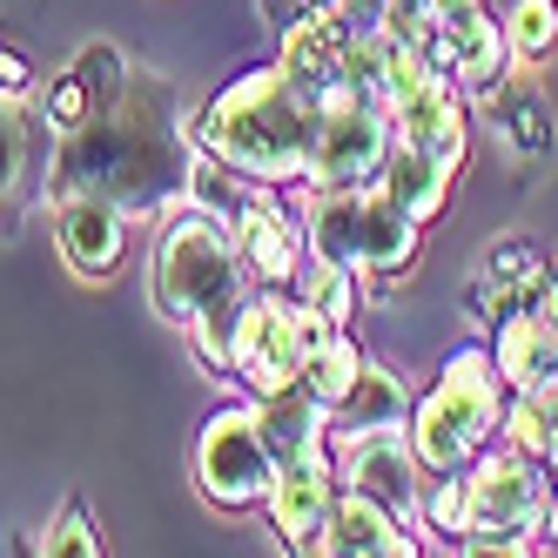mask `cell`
<instances>
[{
	"instance_id": "27",
	"label": "cell",
	"mask_w": 558,
	"mask_h": 558,
	"mask_svg": "<svg viewBox=\"0 0 558 558\" xmlns=\"http://www.w3.org/2000/svg\"><path fill=\"white\" fill-rule=\"evenodd\" d=\"M364 364H371V356L356 350V337L324 324V337H316V350H310V371H303V384H310V390H316V397H324V404L337 411L343 397H350V384L364 377Z\"/></svg>"
},
{
	"instance_id": "31",
	"label": "cell",
	"mask_w": 558,
	"mask_h": 558,
	"mask_svg": "<svg viewBox=\"0 0 558 558\" xmlns=\"http://www.w3.org/2000/svg\"><path fill=\"white\" fill-rule=\"evenodd\" d=\"M95 108H101V95H95V82H88V74H82V68H68V74H61V82L48 88V108H41V114H48V129H54V135H74V129H82V122H88V114H95Z\"/></svg>"
},
{
	"instance_id": "18",
	"label": "cell",
	"mask_w": 558,
	"mask_h": 558,
	"mask_svg": "<svg viewBox=\"0 0 558 558\" xmlns=\"http://www.w3.org/2000/svg\"><path fill=\"white\" fill-rule=\"evenodd\" d=\"M417 411V390L404 384V371L390 364H364V377L350 384V397L330 411V445H343V437L356 430H384V424H411Z\"/></svg>"
},
{
	"instance_id": "2",
	"label": "cell",
	"mask_w": 558,
	"mask_h": 558,
	"mask_svg": "<svg viewBox=\"0 0 558 558\" xmlns=\"http://www.w3.org/2000/svg\"><path fill=\"white\" fill-rule=\"evenodd\" d=\"M316 129H324V101H316L283 61L235 74L229 88H216L195 114V142L243 175L269 189H296L316 169Z\"/></svg>"
},
{
	"instance_id": "37",
	"label": "cell",
	"mask_w": 558,
	"mask_h": 558,
	"mask_svg": "<svg viewBox=\"0 0 558 558\" xmlns=\"http://www.w3.org/2000/svg\"><path fill=\"white\" fill-rule=\"evenodd\" d=\"M545 538L558 545V498H551V511H545Z\"/></svg>"
},
{
	"instance_id": "4",
	"label": "cell",
	"mask_w": 558,
	"mask_h": 558,
	"mask_svg": "<svg viewBox=\"0 0 558 558\" xmlns=\"http://www.w3.org/2000/svg\"><path fill=\"white\" fill-rule=\"evenodd\" d=\"M250 283L256 276L243 269V250H235L229 222H216L195 203L162 216V235H155V250H148V303L162 310L175 330H189L195 316H209L216 303H229Z\"/></svg>"
},
{
	"instance_id": "21",
	"label": "cell",
	"mask_w": 558,
	"mask_h": 558,
	"mask_svg": "<svg viewBox=\"0 0 558 558\" xmlns=\"http://www.w3.org/2000/svg\"><path fill=\"white\" fill-rule=\"evenodd\" d=\"M511 41H505V21L485 14V21H471L451 34V82L471 95V101H492L505 82H511Z\"/></svg>"
},
{
	"instance_id": "10",
	"label": "cell",
	"mask_w": 558,
	"mask_h": 558,
	"mask_svg": "<svg viewBox=\"0 0 558 558\" xmlns=\"http://www.w3.org/2000/svg\"><path fill=\"white\" fill-rule=\"evenodd\" d=\"M343 492V464L330 445H316L310 458H290V464H276V485H269V532L283 538L290 551H316V538H324L330 525V505Z\"/></svg>"
},
{
	"instance_id": "34",
	"label": "cell",
	"mask_w": 558,
	"mask_h": 558,
	"mask_svg": "<svg viewBox=\"0 0 558 558\" xmlns=\"http://www.w3.org/2000/svg\"><path fill=\"white\" fill-rule=\"evenodd\" d=\"M437 8V27H445V41L458 27H471V21H485V0H430Z\"/></svg>"
},
{
	"instance_id": "25",
	"label": "cell",
	"mask_w": 558,
	"mask_h": 558,
	"mask_svg": "<svg viewBox=\"0 0 558 558\" xmlns=\"http://www.w3.org/2000/svg\"><path fill=\"white\" fill-rule=\"evenodd\" d=\"M492 129L518 148V162H538V155H551V114H545V95L538 88H498L492 101Z\"/></svg>"
},
{
	"instance_id": "33",
	"label": "cell",
	"mask_w": 558,
	"mask_h": 558,
	"mask_svg": "<svg viewBox=\"0 0 558 558\" xmlns=\"http://www.w3.org/2000/svg\"><path fill=\"white\" fill-rule=\"evenodd\" d=\"M256 8H263V27H269V34H283V27H296L303 14H316L324 0H256Z\"/></svg>"
},
{
	"instance_id": "12",
	"label": "cell",
	"mask_w": 558,
	"mask_h": 558,
	"mask_svg": "<svg viewBox=\"0 0 558 558\" xmlns=\"http://www.w3.org/2000/svg\"><path fill=\"white\" fill-rule=\"evenodd\" d=\"M417 250H424V216L404 209L384 182H371L364 189V250H356L364 296H390L417 269Z\"/></svg>"
},
{
	"instance_id": "22",
	"label": "cell",
	"mask_w": 558,
	"mask_h": 558,
	"mask_svg": "<svg viewBox=\"0 0 558 558\" xmlns=\"http://www.w3.org/2000/svg\"><path fill=\"white\" fill-rule=\"evenodd\" d=\"M498 371L511 390H545L558 377V324H545V316H511V324L498 330Z\"/></svg>"
},
{
	"instance_id": "7",
	"label": "cell",
	"mask_w": 558,
	"mask_h": 558,
	"mask_svg": "<svg viewBox=\"0 0 558 558\" xmlns=\"http://www.w3.org/2000/svg\"><path fill=\"white\" fill-rule=\"evenodd\" d=\"M316 337H324V316H316L296 290H283V283H256V303H250V330H243V364H235V384H250V397H276V390L303 384Z\"/></svg>"
},
{
	"instance_id": "17",
	"label": "cell",
	"mask_w": 558,
	"mask_h": 558,
	"mask_svg": "<svg viewBox=\"0 0 558 558\" xmlns=\"http://www.w3.org/2000/svg\"><path fill=\"white\" fill-rule=\"evenodd\" d=\"M276 41H283V61L296 82L310 88V95H330L337 82H343V54H350V27L330 14V8H316V14H303L296 27H283L276 34Z\"/></svg>"
},
{
	"instance_id": "26",
	"label": "cell",
	"mask_w": 558,
	"mask_h": 558,
	"mask_svg": "<svg viewBox=\"0 0 558 558\" xmlns=\"http://www.w3.org/2000/svg\"><path fill=\"white\" fill-rule=\"evenodd\" d=\"M296 296L324 316L330 330H350V316H356V303H371L364 296V276H356L350 263H303V276H296Z\"/></svg>"
},
{
	"instance_id": "16",
	"label": "cell",
	"mask_w": 558,
	"mask_h": 558,
	"mask_svg": "<svg viewBox=\"0 0 558 558\" xmlns=\"http://www.w3.org/2000/svg\"><path fill=\"white\" fill-rule=\"evenodd\" d=\"M316 551H330V558H411L417 545H411V518H397L390 505H377V498L343 485Z\"/></svg>"
},
{
	"instance_id": "30",
	"label": "cell",
	"mask_w": 558,
	"mask_h": 558,
	"mask_svg": "<svg viewBox=\"0 0 558 558\" xmlns=\"http://www.w3.org/2000/svg\"><path fill=\"white\" fill-rule=\"evenodd\" d=\"M34 551H48V558H95V551H108L101 545V525H95V511L82 505V498H68L54 518H48V532L41 538H34Z\"/></svg>"
},
{
	"instance_id": "3",
	"label": "cell",
	"mask_w": 558,
	"mask_h": 558,
	"mask_svg": "<svg viewBox=\"0 0 558 558\" xmlns=\"http://www.w3.org/2000/svg\"><path fill=\"white\" fill-rule=\"evenodd\" d=\"M505 411H511V384L498 371V350H485V343L451 350L411 411L424 471H471L505 437Z\"/></svg>"
},
{
	"instance_id": "8",
	"label": "cell",
	"mask_w": 558,
	"mask_h": 558,
	"mask_svg": "<svg viewBox=\"0 0 558 558\" xmlns=\"http://www.w3.org/2000/svg\"><path fill=\"white\" fill-rule=\"evenodd\" d=\"M324 101V129H316V169H310V189H371L384 175V155L397 142V122L390 108L364 88L337 82Z\"/></svg>"
},
{
	"instance_id": "24",
	"label": "cell",
	"mask_w": 558,
	"mask_h": 558,
	"mask_svg": "<svg viewBox=\"0 0 558 558\" xmlns=\"http://www.w3.org/2000/svg\"><path fill=\"white\" fill-rule=\"evenodd\" d=\"M269 182H256V175H243L235 162H222V155H209L203 142H195V162H189V203L195 209H209L216 222H243V209L256 203Z\"/></svg>"
},
{
	"instance_id": "36",
	"label": "cell",
	"mask_w": 558,
	"mask_h": 558,
	"mask_svg": "<svg viewBox=\"0 0 558 558\" xmlns=\"http://www.w3.org/2000/svg\"><path fill=\"white\" fill-rule=\"evenodd\" d=\"M545 324H558V269H551V283H545V303H538Z\"/></svg>"
},
{
	"instance_id": "35",
	"label": "cell",
	"mask_w": 558,
	"mask_h": 558,
	"mask_svg": "<svg viewBox=\"0 0 558 558\" xmlns=\"http://www.w3.org/2000/svg\"><path fill=\"white\" fill-rule=\"evenodd\" d=\"M27 74H34V68H27V54H14V48L0 54V88H8V95H21V88H27Z\"/></svg>"
},
{
	"instance_id": "6",
	"label": "cell",
	"mask_w": 558,
	"mask_h": 558,
	"mask_svg": "<svg viewBox=\"0 0 558 558\" xmlns=\"http://www.w3.org/2000/svg\"><path fill=\"white\" fill-rule=\"evenodd\" d=\"M195 485L216 511H263L276 485V451L263 437L256 404H222L195 437Z\"/></svg>"
},
{
	"instance_id": "15",
	"label": "cell",
	"mask_w": 558,
	"mask_h": 558,
	"mask_svg": "<svg viewBox=\"0 0 558 558\" xmlns=\"http://www.w3.org/2000/svg\"><path fill=\"white\" fill-rule=\"evenodd\" d=\"M464 101L471 95L451 82V74H430L417 95H404V101L390 108V122H397V135H404V142L430 148L437 162L464 169V155H471V108Z\"/></svg>"
},
{
	"instance_id": "29",
	"label": "cell",
	"mask_w": 558,
	"mask_h": 558,
	"mask_svg": "<svg viewBox=\"0 0 558 558\" xmlns=\"http://www.w3.org/2000/svg\"><path fill=\"white\" fill-rule=\"evenodd\" d=\"M505 41L518 61H545L558 48V0H511L505 8Z\"/></svg>"
},
{
	"instance_id": "14",
	"label": "cell",
	"mask_w": 558,
	"mask_h": 558,
	"mask_svg": "<svg viewBox=\"0 0 558 558\" xmlns=\"http://www.w3.org/2000/svg\"><path fill=\"white\" fill-rule=\"evenodd\" d=\"M54 203V250L74 276H108L129 250V209L108 195H48Z\"/></svg>"
},
{
	"instance_id": "1",
	"label": "cell",
	"mask_w": 558,
	"mask_h": 558,
	"mask_svg": "<svg viewBox=\"0 0 558 558\" xmlns=\"http://www.w3.org/2000/svg\"><path fill=\"white\" fill-rule=\"evenodd\" d=\"M189 162H195V122H182L175 88L162 74L129 68L88 122L61 135L48 195H108L142 222L189 203Z\"/></svg>"
},
{
	"instance_id": "5",
	"label": "cell",
	"mask_w": 558,
	"mask_h": 558,
	"mask_svg": "<svg viewBox=\"0 0 558 558\" xmlns=\"http://www.w3.org/2000/svg\"><path fill=\"white\" fill-rule=\"evenodd\" d=\"M551 498H558V471L498 437L471 464V538H464V551H532V538L545 532Z\"/></svg>"
},
{
	"instance_id": "9",
	"label": "cell",
	"mask_w": 558,
	"mask_h": 558,
	"mask_svg": "<svg viewBox=\"0 0 558 558\" xmlns=\"http://www.w3.org/2000/svg\"><path fill=\"white\" fill-rule=\"evenodd\" d=\"M337 464H343V485L364 492L377 505H390L397 518H417V498H424V458H417V437L411 424H384V430H356L343 445H330Z\"/></svg>"
},
{
	"instance_id": "19",
	"label": "cell",
	"mask_w": 558,
	"mask_h": 558,
	"mask_svg": "<svg viewBox=\"0 0 558 558\" xmlns=\"http://www.w3.org/2000/svg\"><path fill=\"white\" fill-rule=\"evenodd\" d=\"M377 182H384L404 209H417L424 222H437V216L451 209V182H458V169H451V162H437L430 148H417V142L397 135L390 155H384V175H377Z\"/></svg>"
},
{
	"instance_id": "28",
	"label": "cell",
	"mask_w": 558,
	"mask_h": 558,
	"mask_svg": "<svg viewBox=\"0 0 558 558\" xmlns=\"http://www.w3.org/2000/svg\"><path fill=\"white\" fill-rule=\"evenodd\" d=\"M417 518H424L430 538L464 545L471 538V471H430L424 498H417Z\"/></svg>"
},
{
	"instance_id": "13",
	"label": "cell",
	"mask_w": 558,
	"mask_h": 558,
	"mask_svg": "<svg viewBox=\"0 0 558 558\" xmlns=\"http://www.w3.org/2000/svg\"><path fill=\"white\" fill-rule=\"evenodd\" d=\"M229 235H235L243 269L256 276V283L296 290V276H303V263H310V235H303V216L283 209V195H276V189H263L256 203L243 209V222H229Z\"/></svg>"
},
{
	"instance_id": "32",
	"label": "cell",
	"mask_w": 558,
	"mask_h": 558,
	"mask_svg": "<svg viewBox=\"0 0 558 558\" xmlns=\"http://www.w3.org/2000/svg\"><path fill=\"white\" fill-rule=\"evenodd\" d=\"M324 8H330L350 34H384V21H390V0H324Z\"/></svg>"
},
{
	"instance_id": "20",
	"label": "cell",
	"mask_w": 558,
	"mask_h": 558,
	"mask_svg": "<svg viewBox=\"0 0 558 558\" xmlns=\"http://www.w3.org/2000/svg\"><path fill=\"white\" fill-rule=\"evenodd\" d=\"M303 235L316 263H350L364 250V189H310L303 203Z\"/></svg>"
},
{
	"instance_id": "23",
	"label": "cell",
	"mask_w": 558,
	"mask_h": 558,
	"mask_svg": "<svg viewBox=\"0 0 558 558\" xmlns=\"http://www.w3.org/2000/svg\"><path fill=\"white\" fill-rule=\"evenodd\" d=\"M250 303H256V283H250V290H235L229 303H216L209 316H195V324H189V350H195V364H203L216 384H229V377H235V364H243Z\"/></svg>"
},
{
	"instance_id": "11",
	"label": "cell",
	"mask_w": 558,
	"mask_h": 558,
	"mask_svg": "<svg viewBox=\"0 0 558 558\" xmlns=\"http://www.w3.org/2000/svg\"><path fill=\"white\" fill-rule=\"evenodd\" d=\"M545 283H551V263H545L532 243L505 235V243H492L485 256H477L464 303H471V316H477L485 330H505L511 316H532V310L545 303Z\"/></svg>"
}]
</instances>
